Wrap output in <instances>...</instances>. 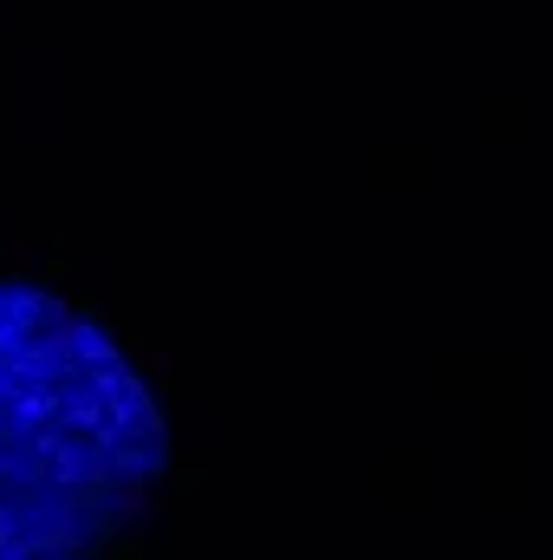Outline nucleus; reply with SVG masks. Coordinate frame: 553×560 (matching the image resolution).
Instances as JSON below:
<instances>
[{
    "label": "nucleus",
    "instance_id": "nucleus-1",
    "mask_svg": "<svg viewBox=\"0 0 553 560\" xmlns=\"http://www.w3.org/2000/svg\"><path fill=\"white\" fill-rule=\"evenodd\" d=\"M169 418L138 359L66 293L0 280V560H85L138 528Z\"/></svg>",
    "mask_w": 553,
    "mask_h": 560
}]
</instances>
